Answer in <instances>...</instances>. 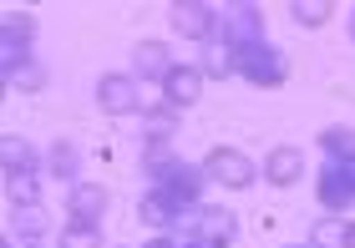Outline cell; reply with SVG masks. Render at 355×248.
I'll return each mask as SVG.
<instances>
[{"mask_svg":"<svg viewBox=\"0 0 355 248\" xmlns=\"http://www.w3.org/2000/svg\"><path fill=\"white\" fill-rule=\"evenodd\" d=\"M203 172L214 177V183H223V188H249L254 183V162L239 152V147H214V152L203 157Z\"/></svg>","mask_w":355,"mask_h":248,"instance_id":"3957f363","label":"cell"},{"mask_svg":"<svg viewBox=\"0 0 355 248\" xmlns=\"http://www.w3.org/2000/svg\"><path fill=\"white\" fill-rule=\"evenodd\" d=\"M137 71H142V76H168L173 61H168V51H163L157 41H142V46H137Z\"/></svg>","mask_w":355,"mask_h":248,"instance_id":"ac0fdd59","label":"cell"},{"mask_svg":"<svg viewBox=\"0 0 355 248\" xmlns=\"http://www.w3.org/2000/svg\"><path fill=\"white\" fill-rule=\"evenodd\" d=\"M67 208H71V223L76 228H96V223H102V213H107V188H96V183L71 188Z\"/></svg>","mask_w":355,"mask_h":248,"instance_id":"8992f818","label":"cell"},{"mask_svg":"<svg viewBox=\"0 0 355 248\" xmlns=\"http://www.w3.org/2000/svg\"><path fill=\"white\" fill-rule=\"evenodd\" d=\"M193 248H203V243H193Z\"/></svg>","mask_w":355,"mask_h":248,"instance_id":"4316f807","label":"cell"},{"mask_svg":"<svg viewBox=\"0 0 355 248\" xmlns=\"http://www.w3.org/2000/svg\"><path fill=\"white\" fill-rule=\"evenodd\" d=\"M320 147L330 152V162H355V127H325Z\"/></svg>","mask_w":355,"mask_h":248,"instance_id":"2e32d148","label":"cell"},{"mask_svg":"<svg viewBox=\"0 0 355 248\" xmlns=\"http://www.w3.org/2000/svg\"><path fill=\"white\" fill-rule=\"evenodd\" d=\"M31 41H36V15L10 10L6 15V66H21L31 56Z\"/></svg>","mask_w":355,"mask_h":248,"instance_id":"ba28073f","label":"cell"},{"mask_svg":"<svg viewBox=\"0 0 355 248\" xmlns=\"http://www.w3.org/2000/svg\"><path fill=\"white\" fill-rule=\"evenodd\" d=\"M350 172H355V162H350Z\"/></svg>","mask_w":355,"mask_h":248,"instance_id":"484cf974","label":"cell"},{"mask_svg":"<svg viewBox=\"0 0 355 248\" xmlns=\"http://www.w3.org/2000/svg\"><path fill=\"white\" fill-rule=\"evenodd\" d=\"M264 172H269L274 188H295L300 177H304V152H300V147H269Z\"/></svg>","mask_w":355,"mask_h":248,"instance_id":"30bf717a","label":"cell"},{"mask_svg":"<svg viewBox=\"0 0 355 248\" xmlns=\"http://www.w3.org/2000/svg\"><path fill=\"white\" fill-rule=\"evenodd\" d=\"M148 172H153V188H163V193H173L183 208H193L198 203V193H203V172L193 168V162H183V157H173L168 147H153L148 142Z\"/></svg>","mask_w":355,"mask_h":248,"instance_id":"7a4b0ae2","label":"cell"},{"mask_svg":"<svg viewBox=\"0 0 355 248\" xmlns=\"http://www.w3.org/2000/svg\"><path fill=\"white\" fill-rule=\"evenodd\" d=\"M173 30L198 41V36L214 30V10H208V6H193V0H178V6H173Z\"/></svg>","mask_w":355,"mask_h":248,"instance_id":"4fadbf2b","label":"cell"},{"mask_svg":"<svg viewBox=\"0 0 355 248\" xmlns=\"http://www.w3.org/2000/svg\"><path fill=\"white\" fill-rule=\"evenodd\" d=\"M350 36H355V15H350Z\"/></svg>","mask_w":355,"mask_h":248,"instance_id":"d4e9b609","label":"cell"},{"mask_svg":"<svg viewBox=\"0 0 355 248\" xmlns=\"http://www.w3.org/2000/svg\"><path fill=\"white\" fill-rule=\"evenodd\" d=\"M61 248H102V233H96V228H76V223H67Z\"/></svg>","mask_w":355,"mask_h":248,"instance_id":"44dd1931","label":"cell"},{"mask_svg":"<svg viewBox=\"0 0 355 248\" xmlns=\"http://www.w3.org/2000/svg\"><path fill=\"white\" fill-rule=\"evenodd\" d=\"M148 127H153V137H168V132L178 127V122H173V107H157V112H148Z\"/></svg>","mask_w":355,"mask_h":248,"instance_id":"7402d4cb","label":"cell"},{"mask_svg":"<svg viewBox=\"0 0 355 248\" xmlns=\"http://www.w3.org/2000/svg\"><path fill=\"white\" fill-rule=\"evenodd\" d=\"M310 243H315V248H350V223L330 213V218H320V223L310 228Z\"/></svg>","mask_w":355,"mask_h":248,"instance_id":"9a60e30c","label":"cell"},{"mask_svg":"<svg viewBox=\"0 0 355 248\" xmlns=\"http://www.w3.org/2000/svg\"><path fill=\"white\" fill-rule=\"evenodd\" d=\"M51 172H56V177H67V183H71V172H76V152H71V142H67V137L51 147Z\"/></svg>","mask_w":355,"mask_h":248,"instance_id":"ffe728a7","label":"cell"},{"mask_svg":"<svg viewBox=\"0 0 355 248\" xmlns=\"http://www.w3.org/2000/svg\"><path fill=\"white\" fill-rule=\"evenodd\" d=\"M223 46H229V71H239L249 87H284L289 66H284V56L259 36V15H254V10H244L239 21H229Z\"/></svg>","mask_w":355,"mask_h":248,"instance_id":"6da1fadb","label":"cell"},{"mask_svg":"<svg viewBox=\"0 0 355 248\" xmlns=\"http://www.w3.org/2000/svg\"><path fill=\"white\" fill-rule=\"evenodd\" d=\"M234 233H239V223H234L229 208H203L198 218H193V238H198L203 248H229Z\"/></svg>","mask_w":355,"mask_h":248,"instance_id":"5b68a950","label":"cell"},{"mask_svg":"<svg viewBox=\"0 0 355 248\" xmlns=\"http://www.w3.org/2000/svg\"><path fill=\"white\" fill-rule=\"evenodd\" d=\"M355 197V172H350V162H330L325 172H320V203L325 208H345Z\"/></svg>","mask_w":355,"mask_h":248,"instance_id":"9c48e42d","label":"cell"},{"mask_svg":"<svg viewBox=\"0 0 355 248\" xmlns=\"http://www.w3.org/2000/svg\"><path fill=\"white\" fill-rule=\"evenodd\" d=\"M96 107L112 112V117H122V112H137L142 107V91H137V81L132 76H102L96 81Z\"/></svg>","mask_w":355,"mask_h":248,"instance_id":"277c9868","label":"cell"},{"mask_svg":"<svg viewBox=\"0 0 355 248\" xmlns=\"http://www.w3.org/2000/svg\"><path fill=\"white\" fill-rule=\"evenodd\" d=\"M148 248H173V243H168V238H153V243H148Z\"/></svg>","mask_w":355,"mask_h":248,"instance_id":"603a6c76","label":"cell"},{"mask_svg":"<svg viewBox=\"0 0 355 248\" xmlns=\"http://www.w3.org/2000/svg\"><path fill=\"white\" fill-rule=\"evenodd\" d=\"M6 208H10V223H15V233H21V238H36V233H41V208H36V197H6Z\"/></svg>","mask_w":355,"mask_h":248,"instance_id":"5bb4252c","label":"cell"},{"mask_svg":"<svg viewBox=\"0 0 355 248\" xmlns=\"http://www.w3.org/2000/svg\"><path fill=\"white\" fill-rule=\"evenodd\" d=\"M163 96H168V107H193L203 96V71L198 66H173L163 76Z\"/></svg>","mask_w":355,"mask_h":248,"instance_id":"52a82bcc","label":"cell"},{"mask_svg":"<svg viewBox=\"0 0 355 248\" xmlns=\"http://www.w3.org/2000/svg\"><path fill=\"white\" fill-rule=\"evenodd\" d=\"M6 87H10V91H41V87H46V71H41L36 61L6 66Z\"/></svg>","mask_w":355,"mask_h":248,"instance_id":"e0dca14e","label":"cell"},{"mask_svg":"<svg viewBox=\"0 0 355 248\" xmlns=\"http://www.w3.org/2000/svg\"><path fill=\"white\" fill-rule=\"evenodd\" d=\"M289 15H295L300 26H325V21H330V6H320V0H295Z\"/></svg>","mask_w":355,"mask_h":248,"instance_id":"d6986e66","label":"cell"},{"mask_svg":"<svg viewBox=\"0 0 355 248\" xmlns=\"http://www.w3.org/2000/svg\"><path fill=\"white\" fill-rule=\"evenodd\" d=\"M350 248H355V223H350Z\"/></svg>","mask_w":355,"mask_h":248,"instance_id":"cb8c5ba5","label":"cell"},{"mask_svg":"<svg viewBox=\"0 0 355 248\" xmlns=\"http://www.w3.org/2000/svg\"><path fill=\"white\" fill-rule=\"evenodd\" d=\"M0 168H6V183H21V177H36L41 157L31 152L21 137H6V142H0Z\"/></svg>","mask_w":355,"mask_h":248,"instance_id":"8fae6325","label":"cell"},{"mask_svg":"<svg viewBox=\"0 0 355 248\" xmlns=\"http://www.w3.org/2000/svg\"><path fill=\"white\" fill-rule=\"evenodd\" d=\"M137 218L148 223V228H168V223H178V218H183V203H178L173 193H163V188H153L148 197H142Z\"/></svg>","mask_w":355,"mask_h":248,"instance_id":"7c38bea8","label":"cell"}]
</instances>
